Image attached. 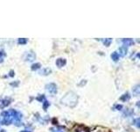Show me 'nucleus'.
<instances>
[{"label": "nucleus", "mask_w": 140, "mask_h": 132, "mask_svg": "<svg viewBox=\"0 0 140 132\" xmlns=\"http://www.w3.org/2000/svg\"><path fill=\"white\" fill-rule=\"evenodd\" d=\"M77 101H78V96L73 92H68L62 98V100H61L62 104H65L66 106H68L70 107H75V105L77 104Z\"/></svg>", "instance_id": "1"}, {"label": "nucleus", "mask_w": 140, "mask_h": 132, "mask_svg": "<svg viewBox=\"0 0 140 132\" xmlns=\"http://www.w3.org/2000/svg\"><path fill=\"white\" fill-rule=\"evenodd\" d=\"M1 115L4 117L3 121L1 122V124H3V125H9V124H11L13 122V120H12V116H11V115H10V113H9V111H4L2 114H1Z\"/></svg>", "instance_id": "2"}, {"label": "nucleus", "mask_w": 140, "mask_h": 132, "mask_svg": "<svg viewBox=\"0 0 140 132\" xmlns=\"http://www.w3.org/2000/svg\"><path fill=\"white\" fill-rule=\"evenodd\" d=\"M46 89L51 94H56V93H57V86L54 83L47 84L46 86Z\"/></svg>", "instance_id": "3"}, {"label": "nucleus", "mask_w": 140, "mask_h": 132, "mask_svg": "<svg viewBox=\"0 0 140 132\" xmlns=\"http://www.w3.org/2000/svg\"><path fill=\"white\" fill-rule=\"evenodd\" d=\"M35 58H36V55L32 51L26 52L25 55V60L27 62H32L33 60H35Z\"/></svg>", "instance_id": "4"}, {"label": "nucleus", "mask_w": 140, "mask_h": 132, "mask_svg": "<svg viewBox=\"0 0 140 132\" xmlns=\"http://www.w3.org/2000/svg\"><path fill=\"white\" fill-rule=\"evenodd\" d=\"M11 104V99H3V100H1L0 101V108H4V107H5L9 106Z\"/></svg>", "instance_id": "5"}, {"label": "nucleus", "mask_w": 140, "mask_h": 132, "mask_svg": "<svg viewBox=\"0 0 140 132\" xmlns=\"http://www.w3.org/2000/svg\"><path fill=\"white\" fill-rule=\"evenodd\" d=\"M66 63H67V61L64 58H58L57 60H56V65L59 68H62L63 66L66 65Z\"/></svg>", "instance_id": "6"}, {"label": "nucleus", "mask_w": 140, "mask_h": 132, "mask_svg": "<svg viewBox=\"0 0 140 132\" xmlns=\"http://www.w3.org/2000/svg\"><path fill=\"white\" fill-rule=\"evenodd\" d=\"M123 43V46L124 47H130V46H132L133 44H134V41L131 40V39H123L122 40Z\"/></svg>", "instance_id": "7"}, {"label": "nucleus", "mask_w": 140, "mask_h": 132, "mask_svg": "<svg viewBox=\"0 0 140 132\" xmlns=\"http://www.w3.org/2000/svg\"><path fill=\"white\" fill-rule=\"evenodd\" d=\"M127 52H128V49H127V48L124 46H122L120 49H119V53H120L121 56H126Z\"/></svg>", "instance_id": "8"}, {"label": "nucleus", "mask_w": 140, "mask_h": 132, "mask_svg": "<svg viewBox=\"0 0 140 132\" xmlns=\"http://www.w3.org/2000/svg\"><path fill=\"white\" fill-rule=\"evenodd\" d=\"M51 72H52L51 69H49V68H44L42 71H40V74L44 75V76H47V75H49Z\"/></svg>", "instance_id": "9"}, {"label": "nucleus", "mask_w": 140, "mask_h": 132, "mask_svg": "<svg viewBox=\"0 0 140 132\" xmlns=\"http://www.w3.org/2000/svg\"><path fill=\"white\" fill-rule=\"evenodd\" d=\"M140 86L139 85H137V86H135L133 87V89H132V92H133V94L136 95V96H138L139 95V92H140Z\"/></svg>", "instance_id": "10"}, {"label": "nucleus", "mask_w": 140, "mask_h": 132, "mask_svg": "<svg viewBox=\"0 0 140 132\" xmlns=\"http://www.w3.org/2000/svg\"><path fill=\"white\" fill-rule=\"evenodd\" d=\"M130 99H131V95L129 94L128 92H126V93H124L123 95H122V96H121V98H120L121 101H124V102H125V101H128Z\"/></svg>", "instance_id": "11"}, {"label": "nucleus", "mask_w": 140, "mask_h": 132, "mask_svg": "<svg viewBox=\"0 0 140 132\" xmlns=\"http://www.w3.org/2000/svg\"><path fill=\"white\" fill-rule=\"evenodd\" d=\"M110 56H111L112 60L115 61V62H117V61L119 60V54H118L117 52H113Z\"/></svg>", "instance_id": "12"}, {"label": "nucleus", "mask_w": 140, "mask_h": 132, "mask_svg": "<svg viewBox=\"0 0 140 132\" xmlns=\"http://www.w3.org/2000/svg\"><path fill=\"white\" fill-rule=\"evenodd\" d=\"M41 67V65H40V63H33L32 65L31 66V70L32 71H37V70H39Z\"/></svg>", "instance_id": "13"}, {"label": "nucleus", "mask_w": 140, "mask_h": 132, "mask_svg": "<svg viewBox=\"0 0 140 132\" xmlns=\"http://www.w3.org/2000/svg\"><path fill=\"white\" fill-rule=\"evenodd\" d=\"M89 129L85 126H80V128L76 130V132H89Z\"/></svg>", "instance_id": "14"}, {"label": "nucleus", "mask_w": 140, "mask_h": 132, "mask_svg": "<svg viewBox=\"0 0 140 132\" xmlns=\"http://www.w3.org/2000/svg\"><path fill=\"white\" fill-rule=\"evenodd\" d=\"M49 106H50V102H49L48 101L45 100V101H44V102H43V109H44L45 111H46V110H47V108L49 107Z\"/></svg>", "instance_id": "15"}, {"label": "nucleus", "mask_w": 140, "mask_h": 132, "mask_svg": "<svg viewBox=\"0 0 140 132\" xmlns=\"http://www.w3.org/2000/svg\"><path fill=\"white\" fill-rule=\"evenodd\" d=\"M111 42H112V39H110V38H108V39L103 40V44H104L106 47H109Z\"/></svg>", "instance_id": "16"}, {"label": "nucleus", "mask_w": 140, "mask_h": 132, "mask_svg": "<svg viewBox=\"0 0 140 132\" xmlns=\"http://www.w3.org/2000/svg\"><path fill=\"white\" fill-rule=\"evenodd\" d=\"M36 100H37L38 101H40V102H42V101H44L45 100H46V97H45V95L44 94H42V95L40 94L36 98Z\"/></svg>", "instance_id": "17"}, {"label": "nucleus", "mask_w": 140, "mask_h": 132, "mask_svg": "<svg viewBox=\"0 0 140 132\" xmlns=\"http://www.w3.org/2000/svg\"><path fill=\"white\" fill-rule=\"evenodd\" d=\"M18 44H21V45L26 44V42H27V39H26V38H20V39H18Z\"/></svg>", "instance_id": "18"}, {"label": "nucleus", "mask_w": 140, "mask_h": 132, "mask_svg": "<svg viewBox=\"0 0 140 132\" xmlns=\"http://www.w3.org/2000/svg\"><path fill=\"white\" fill-rule=\"evenodd\" d=\"M4 56H5V53L4 50H0V63L4 62Z\"/></svg>", "instance_id": "19"}, {"label": "nucleus", "mask_w": 140, "mask_h": 132, "mask_svg": "<svg viewBox=\"0 0 140 132\" xmlns=\"http://www.w3.org/2000/svg\"><path fill=\"white\" fill-rule=\"evenodd\" d=\"M115 108L117 109V110H122L123 106H122V105H116V106H115Z\"/></svg>", "instance_id": "20"}, {"label": "nucleus", "mask_w": 140, "mask_h": 132, "mask_svg": "<svg viewBox=\"0 0 140 132\" xmlns=\"http://www.w3.org/2000/svg\"><path fill=\"white\" fill-rule=\"evenodd\" d=\"M18 84H19V82H18V81H17V82H15V83H11V86L16 87V86H18Z\"/></svg>", "instance_id": "21"}, {"label": "nucleus", "mask_w": 140, "mask_h": 132, "mask_svg": "<svg viewBox=\"0 0 140 132\" xmlns=\"http://www.w3.org/2000/svg\"><path fill=\"white\" fill-rule=\"evenodd\" d=\"M139 122H140V119L137 118V120H136V126H137V128H139Z\"/></svg>", "instance_id": "22"}, {"label": "nucleus", "mask_w": 140, "mask_h": 132, "mask_svg": "<svg viewBox=\"0 0 140 132\" xmlns=\"http://www.w3.org/2000/svg\"><path fill=\"white\" fill-rule=\"evenodd\" d=\"M14 75H15V72L13 71H11L9 72V76H10V77H13Z\"/></svg>", "instance_id": "23"}, {"label": "nucleus", "mask_w": 140, "mask_h": 132, "mask_svg": "<svg viewBox=\"0 0 140 132\" xmlns=\"http://www.w3.org/2000/svg\"><path fill=\"white\" fill-rule=\"evenodd\" d=\"M20 132H32V131L31 130H29V131L28 130H22V131H20Z\"/></svg>", "instance_id": "24"}, {"label": "nucleus", "mask_w": 140, "mask_h": 132, "mask_svg": "<svg viewBox=\"0 0 140 132\" xmlns=\"http://www.w3.org/2000/svg\"><path fill=\"white\" fill-rule=\"evenodd\" d=\"M1 132H5V129H1Z\"/></svg>", "instance_id": "25"}, {"label": "nucleus", "mask_w": 140, "mask_h": 132, "mask_svg": "<svg viewBox=\"0 0 140 132\" xmlns=\"http://www.w3.org/2000/svg\"><path fill=\"white\" fill-rule=\"evenodd\" d=\"M58 132H63V131H58Z\"/></svg>", "instance_id": "26"}]
</instances>
